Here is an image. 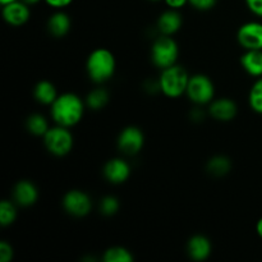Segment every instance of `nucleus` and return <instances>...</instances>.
<instances>
[{"label": "nucleus", "instance_id": "nucleus-6", "mask_svg": "<svg viewBox=\"0 0 262 262\" xmlns=\"http://www.w3.org/2000/svg\"><path fill=\"white\" fill-rule=\"evenodd\" d=\"M189 101L197 106L207 105L215 99V84L206 74H193L189 77L186 91Z\"/></svg>", "mask_w": 262, "mask_h": 262}, {"label": "nucleus", "instance_id": "nucleus-30", "mask_svg": "<svg viewBox=\"0 0 262 262\" xmlns=\"http://www.w3.org/2000/svg\"><path fill=\"white\" fill-rule=\"evenodd\" d=\"M164 2H165V4L168 5L170 9L179 10L183 7H186V5L189 3V0H164Z\"/></svg>", "mask_w": 262, "mask_h": 262}, {"label": "nucleus", "instance_id": "nucleus-11", "mask_svg": "<svg viewBox=\"0 0 262 262\" xmlns=\"http://www.w3.org/2000/svg\"><path fill=\"white\" fill-rule=\"evenodd\" d=\"M130 165L122 158L110 159L102 168V174L105 179L112 184H123L130 177Z\"/></svg>", "mask_w": 262, "mask_h": 262}, {"label": "nucleus", "instance_id": "nucleus-2", "mask_svg": "<svg viewBox=\"0 0 262 262\" xmlns=\"http://www.w3.org/2000/svg\"><path fill=\"white\" fill-rule=\"evenodd\" d=\"M117 71V60L114 54L105 48L95 49L86 60V72L94 83L102 84L113 78Z\"/></svg>", "mask_w": 262, "mask_h": 262}, {"label": "nucleus", "instance_id": "nucleus-12", "mask_svg": "<svg viewBox=\"0 0 262 262\" xmlns=\"http://www.w3.org/2000/svg\"><path fill=\"white\" fill-rule=\"evenodd\" d=\"M238 113V106L235 101L229 97H219L214 99L209 104V115L219 122H230L235 118Z\"/></svg>", "mask_w": 262, "mask_h": 262}, {"label": "nucleus", "instance_id": "nucleus-20", "mask_svg": "<svg viewBox=\"0 0 262 262\" xmlns=\"http://www.w3.org/2000/svg\"><path fill=\"white\" fill-rule=\"evenodd\" d=\"M109 99V92L105 89H102V87H97V89L89 92V95L84 99V102H86V106L89 109L97 112V110H101L106 106Z\"/></svg>", "mask_w": 262, "mask_h": 262}, {"label": "nucleus", "instance_id": "nucleus-29", "mask_svg": "<svg viewBox=\"0 0 262 262\" xmlns=\"http://www.w3.org/2000/svg\"><path fill=\"white\" fill-rule=\"evenodd\" d=\"M49 7H51L53 9H64L68 5H71L74 0H43Z\"/></svg>", "mask_w": 262, "mask_h": 262}, {"label": "nucleus", "instance_id": "nucleus-18", "mask_svg": "<svg viewBox=\"0 0 262 262\" xmlns=\"http://www.w3.org/2000/svg\"><path fill=\"white\" fill-rule=\"evenodd\" d=\"M58 91L50 81H40L33 87V97L41 105L50 106L58 97Z\"/></svg>", "mask_w": 262, "mask_h": 262}, {"label": "nucleus", "instance_id": "nucleus-28", "mask_svg": "<svg viewBox=\"0 0 262 262\" xmlns=\"http://www.w3.org/2000/svg\"><path fill=\"white\" fill-rule=\"evenodd\" d=\"M246 5L252 14L262 18V0H246Z\"/></svg>", "mask_w": 262, "mask_h": 262}, {"label": "nucleus", "instance_id": "nucleus-15", "mask_svg": "<svg viewBox=\"0 0 262 262\" xmlns=\"http://www.w3.org/2000/svg\"><path fill=\"white\" fill-rule=\"evenodd\" d=\"M182 25H183V19H182V14L179 13V10L169 8L168 10L160 14L156 27H158L160 35L173 36L181 30Z\"/></svg>", "mask_w": 262, "mask_h": 262}, {"label": "nucleus", "instance_id": "nucleus-32", "mask_svg": "<svg viewBox=\"0 0 262 262\" xmlns=\"http://www.w3.org/2000/svg\"><path fill=\"white\" fill-rule=\"evenodd\" d=\"M256 233H257L258 237L262 239V217L261 219H258V222L256 223Z\"/></svg>", "mask_w": 262, "mask_h": 262}, {"label": "nucleus", "instance_id": "nucleus-34", "mask_svg": "<svg viewBox=\"0 0 262 262\" xmlns=\"http://www.w3.org/2000/svg\"><path fill=\"white\" fill-rule=\"evenodd\" d=\"M12 2H15V0H0V3H2V5L9 4V3H12Z\"/></svg>", "mask_w": 262, "mask_h": 262}, {"label": "nucleus", "instance_id": "nucleus-8", "mask_svg": "<svg viewBox=\"0 0 262 262\" xmlns=\"http://www.w3.org/2000/svg\"><path fill=\"white\" fill-rule=\"evenodd\" d=\"M145 145V135L136 125H128L117 138L118 150L128 156H135L142 150Z\"/></svg>", "mask_w": 262, "mask_h": 262}, {"label": "nucleus", "instance_id": "nucleus-26", "mask_svg": "<svg viewBox=\"0 0 262 262\" xmlns=\"http://www.w3.org/2000/svg\"><path fill=\"white\" fill-rule=\"evenodd\" d=\"M216 3L217 0H189L188 4L200 12H206V10L212 9L216 5Z\"/></svg>", "mask_w": 262, "mask_h": 262}, {"label": "nucleus", "instance_id": "nucleus-24", "mask_svg": "<svg viewBox=\"0 0 262 262\" xmlns=\"http://www.w3.org/2000/svg\"><path fill=\"white\" fill-rule=\"evenodd\" d=\"M248 104L253 112L262 115V77L256 79L251 87L248 94Z\"/></svg>", "mask_w": 262, "mask_h": 262}, {"label": "nucleus", "instance_id": "nucleus-14", "mask_svg": "<svg viewBox=\"0 0 262 262\" xmlns=\"http://www.w3.org/2000/svg\"><path fill=\"white\" fill-rule=\"evenodd\" d=\"M211 242L205 235H193L187 242V253H188L189 258L193 261L201 262L207 260L210 257V255H211Z\"/></svg>", "mask_w": 262, "mask_h": 262}, {"label": "nucleus", "instance_id": "nucleus-7", "mask_svg": "<svg viewBox=\"0 0 262 262\" xmlns=\"http://www.w3.org/2000/svg\"><path fill=\"white\" fill-rule=\"evenodd\" d=\"M64 211L74 217H84L91 212L92 200L86 192L79 189H72L64 194L61 200Z\"/></svg>", "mask_w": 262, "mask_h": 262}, {"label": "nucleus", "instance_id": "nucleus-27", "mask_svg": "<svg viewBox=\"0 0 262 262\" xmlns=\"http://www.w3.org/2000/svg\"><path fill=\"white\" fill-rule=\"evenodd\" d=\"M13 247L7 242V241H2L0 242V262H10L13 260Z\"/></svg>", "mask_w": 262, "mask_h": 262}, {"label": "nucleus", "instance_id": "nucleus-13", "mask_svg": "<svg viewBox=\"0 0 262 262\" xmlns=\"http://www.w3.org/2000/svg\"><path fill=\"white\" fill-rule=\"evenodd\" d=\"M38 200V189L31 181H19L13 187V201L22 207H30Z\"/></svg>", "mask_w": 262, "mask_h": 262}, {"label": "nucleus", "instance_id": "nucleus-4", "mask_svg": "<svg viewBox=\"0 0 262 262\" xmlns=\"http://www.w3.org/2000/svg\"><path fill=\"white\" fill-rule=\"evenodd\" d=\"M179 46L171 36L160 35L151 46V61L159 69H165L178 61Z\"/></svg>", "mask_w": 262, "mask_h": 262}, {"label": "nucleus", "instance_id": "nucleus-33", "mask_svg": "<svg viewBox=\"0 0 262 262\" xmlns=\"http://www.w3.org/2000/svg\"><path fill=\"white\" fill-rule=\"evenodd\" d=\"M23 3H26V4H28L31 7V5H35V4H38V3L41 2V0H22Z\"/></svg>", "mask_w": 262, "mask_h": 262}, {"label": "nucleus", "instance_id": "nucleus-35", "mask_svg": "<svg viewBox=\"0 0 262 262\" xmlns=\"http://www.w3.org/2000/svg\"><path fill=\"white\" fill-rule=\"evenodd\" d=\"M151 2H160V0H151Z\"/></svg>", "mask_w": 262, "mask_h": 262}, {"label": "nucleus", "instance_id": "nucleus-25", "mask_svg": "<svg viewBox=\"0 0 262 262\" xmlns=\"http://www.w3.org/2000/svg\"><path fill=\"white\" fill-rule=\"evenodd\" d=\"M99 209L101 211L102 215L105 216H113V215L117 214L120 209L119 200L115 196H105L100 200Z\"/></svg>", "mask_w": 262, "mask_h": 262}, {"label": "nucleus", "instance_id": "nucleus-31", "mask_svg": "<svg viewBox=\"0 0 262 262\" xmlns=\"http://www.w3.org/2000/svg\"><path fill=\"white\" fill-rule=\"evenodd\" d=\"M191 119L194 120V122H201L202 119H205V113L200 107H197L191 113Z\"/></svg>", "mask_w": 262, "mask_h": 262}, {"label": "nucleus", "instance_id": "nucleus-17", "mask_svg": "<svg viewBox=\"0 0 262 262\" xmlns=\"http://www.w3.org/2000/svg\"><path fill=\"white\" fill-rule=\"evenodd\" d=\"M243 71L251 77H262V50H246L241 56Z\"/></svg>", "mask_w": 262, "mask_h": 262}, {"label": "nucleus", "instance_id": "nucleus-23", "mask_svg": "<svg viewBox=\"0 0 262 262\" xmlns=\"http://www.w3.org/2000/svg\"><path fill=\"white\" fill-rule=\"evenodd\" d=\"M15 202L9 200H3L0 202V225L2 227H9L17 219V207Z\"/></svg>", "mask_w": 262, "mask_h": 262}, {"label": "nucleus", "instance_id": "nucleus-21", "mask_svg": "<svg viewBox=\"0 0 262 262\" xmlns=\"http://www.w3.org/2000/svg\"><path fill=\"white\" fill-rule=\"evenodd\" d=\"M26 128L31 135L36 136V137H43L45 133L48 132L50 125H49L48 119L43 117L42 114H31L30 117L26 119Z\"/></svg>", "mask_w": 262, "mask_h": 262}, {"label": "nucleus", "instance_id": "nucleus-3", "mask_svg": "<svg viewBox=\"0 0 262 262\" xmlns=\"http://www.w3.org/2000/svg\"><path fill=\"white\" fill-rule=\"evenodd\" d=\"M189 74L182 66L174 64L161 71L159 77L160 92H163L169 99H178L186 95L187 86H188Z\"/></svg>", "mask_w": 262, "mask_h": 262}, {"label": "nucleus", "instance_id": "nucleus-9", "mask_svg": "<svg viewBox=\"0 0 262 262\" xmlns=\"http://www.w3.org/2000/svg\"><path fill=\"white\" fill-rule=\"evenodd\" d=\"M238 43L245 50H262V23L246 22L237 31Z\"/></svg>", "mask_w": 262, "mask_h": 262}, {"label": "nucleus", "instance_id": "nucleus-16", "mask_svg": "<svg viewBox=\"0 0 262 262\" xmlns=\"http://www.w3.org/2000/svg\"><path fill=\"white\" fill-rule=\"evenodd\" d=\"M48 27L49 33L56 38H61L67 36L71 31L72 27V20L71 17L63 12V9H56L53 14L49 17L48 19Z\"/></svg>", "mask_w": 262, "mask_h": 262}, {"label": "nucleus", "instance_id": "nucleus-22", "mask_svg": "<svg viewBox=\"0 0 262 262\" xmlns=\"http://www.w3.org/2000/svg\"><path fill=\"white\" fill-rule=\"evenodd\" d=\"M135 260L130 251L127 248L120 247V246H114V247L107 248L102 256L104 262H132Z\"/></svg>", "mask_w": 262, "mask_h": 262}, {"label": "nucleus", "instance_id": "nucleus-10", "mask_svg": "<svg viewBox=\"0 0 262 262\" xmlns=\"http://www.w3.org/2000/svg\"><path fill=\"white\" fill-rule=\"evenodd\" d=\"M2 14L8 25L12 26V27H20L30 19V5L23 3L22 0H15L9 4L3 5Z\"/></svg>", "mask_w": 262, "mask_h": 262}, {"label": "nucleus", "instance_id": "nucleus-5", "mask_svg": "<svg viewBox=\"0 0 262 262\" xmlns=\"http://www.w3.org/2000/svg\"><path fill=\"white\" fill-rule=\"evenodd\" d=\"M42 138L48 152L56 158H63L68 155L73 148V135L69 128L63 127V125L55 124L54 127H50Z\"/></svg>", "mask_w": 262, "mask_h": 262}, {"label": "nucleus", "instance_id": "nucleus-19", "mask_svg": "<svg viewBox=\"0 0 262 262\" xmlns=\"http://www.w3.org/2000/svg\"><path fill=\"white\" fill-rule=\"evenodd\" d=\"M232 170V160L228 156H212L206 164V171L212 177H224Z\"/></svg>", "mask_w": 262, "mask_h": 262}, {"label": "nucleus", "instance_id": "nucleus-1", "mask_svg": "<svg viewBox=\"0 0 262 262\" xmlns=\"http://www.w3.org/2000/svg\"><path fill=\"white\" fill-rule=\"evenodd\" d=\"M86 102L73 92H64L50 105V115L54 123L72 128L81 122L86 110Z\"/></svg>", "mask_w": 262, "mask_h": 262}]
</instances>
